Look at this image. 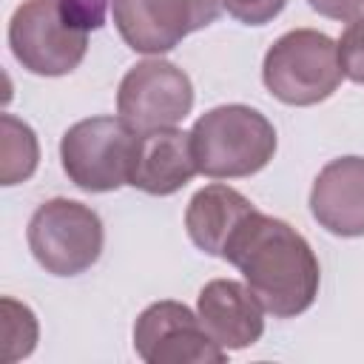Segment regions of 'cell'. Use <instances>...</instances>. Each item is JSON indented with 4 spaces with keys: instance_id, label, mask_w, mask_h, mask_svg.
Here are the masks:
<instances>
[{
    "instance_id": "1",
    "label": "cell",
    "mask_w": 364,
    "mask_h": 364,
    "mask_svg": "<svg viewBox=\"0 0 364 364\" xmlns=\"http://www.w3.org/2000/svg\"><path fill=\"white\" fill-rule=\"evenodd\" d=\"M222 259L242 273L262 307L276 318L304 313L318 296L321 267L310 242L287 222L262 210L239 222Z\"/></svg>"
},
{
    "instance_id": "2",
    "label": "cell",
    "mask_w": 364,
    "mask_h": 364,
    "mask_svg": "<svg viewBox=\"0 0 364 364\" xmlns=\"http://www.w3.org/2000/svg\"><path fill=\"white\" fill-rule=\"evenodd\" d=\"M97 23L74 0H23L9 20L14 60L40 77L71 74L88 51Z\"/></svg>"
},
{
    "instance_id": "3",
    "label": "cell",
    "mask_w": 364,
    "mask_h": 364,
    "mask_svg": "<svg viewBox=\"0 0 364 364\" xmlns=\"http://www.w3.org/2000/svg\"><path fill=\"white\" fill-rule=\"evenodd\" d=\"M191 145L199 173L208 179H242L259 173L276 154L273 122L242 102L216 105L191 128Z\"/></svg>"
},
{
    "instance_id": "4",
    "label": "cell",
    "mask_w": 364,
    "mask_h": 364,
    "mask_svg": "<svg viewBox=\"0 0 364 364\" xmlns=\"http://www.w3.org/2000/svg\"><path fill=\"white\" fill-rule=\"evenodd\" d=\"M262 80L284 105L304 108L324 102L344 80L338 43L316 28H293L267 48Z\"/></svg>"
},
{
    "instance_id": "5",
    "label": "cell",
    "mask_w": 364,
    "mask_h": 364,
    "mask_svg": "<svg viewBox=\"0 0 364 364\" xmlns=\"http://www.w3.org/2000/svg\"><path fill=\"white\" fill-rule=\"evenodd\" d=\"M139 134L122 117H91L74 122L60 139L65 176L88 193H108L131 179Z\"/></svg>"
},
{
    "instance_id": "6",
    "label": "cell",
    "mask_w": 364,
    "mask_h": 364,
    "mask_svg": "<svg viewBox=\"0 0 364 364\" xmlns=\"http://www.w3.org/2000/svg\"><path fill=\"white\" fill-rule=\"evenodd\" d=\"M28 250L51 276H80L97 264L105 242L97 210L77 199H48L28 219Z\"/></svg>"
},
{
    "instance_id": "7",
    "label": "cell",
    "mask_w": 364,
    "mask_h": 364,
    "mask_svg": "<svg viewBox=\"0 0 364 364\" xmlns=\"http://www.w3.org/2000/svg\"><path fill=\"white\" fill-rule=\"evenodd\" d=\"M193 108L191 77L162 57H148L128 68L117 91V114L136 131L173 128Z\"/></svg>"
},
{
    "instance_id": "8",
    "label": "cell",
    "mask_w": 364,
    "mask_h": 364,
    "mask_svg": "<svg viewBox=\"0 0 364 364\" xmlns=\"http://www.w3.org/2000/svg\"><path fill=\"white\" fill-rule=\"evenodd\" d=\"M108 6L125 46L156 57L219 17V0H108Z\"/></svg>"
},
{
    "instance_id": "9",
    "label": "cell",
    "mask_w": 364,
    "mask_h": 364,
    "mask_svg": "<svg viewBox=\"0 0 364 364\" xmlns=\"http://www.w3.org/2000/svg\"><path fill=\"white\" fill-rule=\"evenodd\" d=\"M134 350L145 364H222L228 358V350L208 336L199 316L173 299L154 301L139 313Z\"/></svg>"
},
{
    "instance_id": "10",
    "label": "cell",
    "mask_w": 364,
    "mask_h": 364,
    "mask_svg": "<svg viewBox=\"0 0 364 364\" xmlns=\"http://www.w3.org/2000/svg\"><path fill=\"white\" fill-rule=\"evenodd\" d=\"M264 307L253 290L233 279H213L199 290L196 316L225 350H245L264 333Z\"/></svg>"
},
{
    "instance_id": "11",
    "label": "cell",
    "mask_w": 364,
    "mask_h": 364,
    "mask_svg": "<svg viewBox=\"0 0 364 364\" xmlns=\"http://www.w3.org/2000/svg\"><path fill=\"white\" fill-rule=\"evenodd\" d=\"M310 213L333 236H364V156H338L318 171Z\"/></svg>"
},
{
    "instance_id": "12",
    "label": "cell",
    "mask_w": 364,
    "mask_h": 364,
    "mask_svg": "<svg viewBox=\"0 0 364 364\" xmlns=\"http://www.w3.org/2000/svg\"><path fill=\"white\" fill-rule=\"evenodd\" d=\"M196 173L199 168L193 159L191 131L173 125L139 134L128 185L151 196H171L179 188H185Z\"/></svg>"
},
{
    "instance_id": "13",
    "label": "cell",
    "mask_w": 364,
    "mask_h": 364,
    "mask_svg": "<svg viewBox=\"0 0 364 364\" xmlns=\"http://www.w3.org/2000/svg\"><path fill=\"white\" fill-rule=\"evenodd\" d=\"M253 210L256 205L245 193H239L230 185L213 182L191 196L185 210V230L202 253L222 259L228 239L233 236L239 222Z\"/></svg>"
},
{
    "instance_id": "14",
    "label": "cell",
    "mask_w": 364,
    "mask_h": 364,
    "mask_svg": "<svg viewBox=\"0 0 364 364\" xmlns=\"http://www.w3.org/2000/svg\"><path fill=\"white\" fill-rule=\"evenodd\" d=\"M40 162V145L31 125L14 114L0 117V185L26 182Z\"/></svg>"
},
{
    "instance_id": "15",
    "label": "cell",
    "mask_w": 364,
    "mask_h": 364,
    "mask_svg": "<svg viewBox=\"0 0 364 364\" xmlns=\"http://www.w3.org/2000/svg\"><path fill=\"white\" fill-rule=\"evenodd\" d=\"M0 310H3V336H0L3 355L0 358L6 364H11L17 358L31 355V350L37 344V318L26 304H20L9 296L0 301Z\"/></svg>"
},
{
    "instance_id": "16",
    "label": "cell",
    "mask_w": 364,
    "mask_h": 364,
    "mask_svg": "<svg viewBox=\"0 0 364 364\" xmlns=\"http://www.w3.org/2000/svg\"><path fill=\"white\" fill-rule=\"evenodd\" d=\"M338 60L344 77L364 85V11L355 20H350V26L344 28L338 40Z\"/></svg>"
},
{
    "instance_id": "17",
    "label": "cell",
    "mask_w": 364,
    "mask_h": 364,
    "mask_svg": "<svg viewBox=\"0 0 364 364\" xmlns=\"http://www.w3.org/2000/svg\"><path fill=\"white\" fill-rule=\"evenodd\" d=\"M219 3L233 20L245 26H264L273 17H279L282 9L287 6V0H219Z\"/></svg>"
},
{
    "instance_id": "18",
    "label": "cell",
    "mask_w": 364,
    "mask_h": 364,
    "mask_svg": "<svg viewBox=\"0 0 364 364\" xmlns=\"http://www.w3.org/2000/svg\"><path fill=\"white\" fill-rule=\"evenodd\" d=\"M313 11H318L321 17H330V20H355L361 11H364V0H307Z\"/></svg>"
}]
</instances>
